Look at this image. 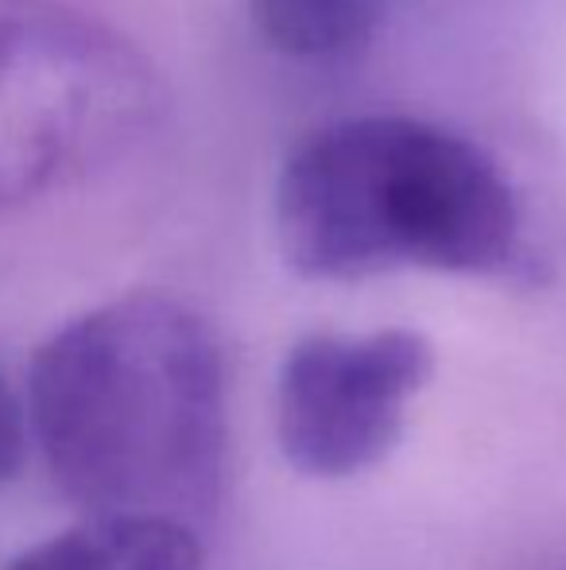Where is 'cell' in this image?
Instances as JSON below:
<instances>
[{
	"label": "cell",
	"instance_id": "obj_1",
	"mask_svg": "<svg viewBox=\"0 0 566 570\" xmlns=\"http://www.w3.org/2000/svg\"><path fill=\"white\" fill-rule=\"evenodd\" d=\"M31 443L86 517L202 532L226 485V361L202 315L167 295L101 303L39 345Z\"/></svg>",
	"mask_w": 566,
	"mask_h": 570
},
{
	"label": "cell",
	"instance_id": "obj_2",
	"mask_svg": "<svg viewBox=\"0 0 566 570\" xmlns=\"http://www.w3.org/2000/svg\"><path fill=\"white\" fill-rule=\"evenodd\" d=\"M276 240L307 279L427 268L536 279L508 171L454 128L361 114L302 136L276 179Z\"/></svg>",
	"mask_w": 566,
	"mask_h": 570
},
{
	"label": "cell",
	"instance_id": "obj_3",
	"mask_svg": "<svg viewBox=\"0 0 566 570\" xmlns=\"http://www.w3.org/2000/svg\"><path fill=\"white\" fill-rule=\"evenodd\" d=\"M156 90L109 23L67 0H0V214L109 164Z\"/></svg>",
	"mask_w": 566,
	"mask_h": 570
},
{
	"label": "cell",
	"instance_id": "obj_4",
	"mask_svg": "<svg viewBox=\"0 0 566 570\" xmlns=\"http://www.w3.org/2000/svg\"><path fill=\"white\" fill-rule=\"evenodd\" d=\"M435 373L416 331L310 334L287 350L276 381V443L302 478H354L393 454L408 400Z\"/></svg>",
	"mask_w": 566,
	"mask_h": 570
},
{
	"label": "cell",
	"instance_id": "obj_5",
	"mask_svg": "<svg viewBox=\"0 0 566 570\" xmlns=\"http://www.w3.org/2000/svg\"><path fill=\"white\" fill-rule=\"evenodd\" d=\"M202 532L159 517H86L8 570H202Z\"/></svg>",
	"mask_w": 566,
	"mask_h": 570
},
{
	"label": "cell",
	"instance_id": "obj_6",
	"mask_svg": "<svg viewBox=\"0 0 566 570\" xmlns=\"http://www.w3.org/2000/svg\"><path fill=\"white\" fill-rule=\"evenodd\" d=\"M272 51L295 62H341L385 28L388 0H245Z\"/></svg>",
	"mask_w": 566,
	"mask_h": 570
},
{
	"label": "cell",
	"instance_id": "obj_7",
	"mask_svg": "<svg viewBox=\"0 0 566 570\" xmlns=\"http://www.w3.org/2000/svg\"><path fill=\"white\" fill-rule=\"evenodd\" d=\"M28 446H31L28 404H23L20 392L0 373V485L20 478L23 462H28Z\"/></svg>",
	"mask_w": 566,
	"mask_h": 570
}]
</instances>
